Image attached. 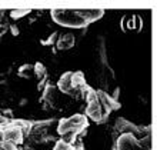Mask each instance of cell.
Masks as SVG:
<instances>
[{"instance_id": "cell-1", "label": "cell", "mask_w": 157, "mask_h": 150, "mask_svg": "<svg viewBox=\"0 0 157 150\" xmlns=\"http://www.w3.org/2000/svg\"><path fill=\"white\" fill-rule=\"evenodd\" d=\"M84 127H87V119L84 114H75L67 119H62L57 123V133L63 134L67 132H76L80 133Z\"/></svg>"}, {"instance_id": "cell-2", "label": "cell", "mask_w": 157, "mask_h": 150, "mask_svg": "<svg viewBox=\"0 0 157 150\" xmlns=\"http://www.w3.org/2000/svg\"><path fill=\"white\" fill-rule=\"evenodd\" d=\"M53 19L60 25L73 26V27H80V26L87 25L84 19L80 14L73 10H53Z\"/></svg>"}, {"instance_id": "cell-3", "label": "cell", "mask_w": 157, "mask_h": 150, "mask_svg": "<svg viewBox=\"0 0 157 150\" xmlns=\"http://www.w3.org/2000/svg\"><path fill=\"white\" fill-rule=\"evenodd\" d=\"M117 150H140L139 139L133 133H121L116 142Z\"/></svg>"}, {"instance_id": "cell-4", "label": "cell", "mask_w": 157, "mask_h": 150, "mask_svg": "<svg viewBox=\"0 0 157 150\" xmlns=\"http://www.w3.org/2000/svg\"><path fill=\"white\" fill-rule=\"evenodd\" d=\"M2 129H3L4 140L13 142L14 144L23 143V134H25V132L21 130V127L17 125V123H14V125H7L6 127L3 126Z\"/></svg>"}, {"instance_id": "cell-5", "label": "cell", "mask_w": 157, "mask_h": 150, "mask_svg": "<svg viewBox=\"0 0 157 150\" xmlns=\"http://www.w3.org/2000/svg\"><path fill=\"white\" fill-rule=\"evenodd\" d=\"M86 116L93 121H101L104 119V112L101 106H100L99 100H91V102H87V107H86Z\"/></svg>"}, {"instance_id": "cell-6", "label": "cell", "mask_w": 157, "mask_h": 150, "mask_svg": "<svg viewBox=\"0 0 157 150\" xmlns=\"http://www.w3.org/2000/svg\"><path fill=\"white\" fill-rule=\"evenodd\" d=\"M71 77H73V73L71 71H67V73H64V75L59 79L57 82V89L60 90L62 93H71L73 90H75V87H73V82H71Z\"/></svg>"}, {"instance_id": "cell-7", "label": "cell", "mask_w": 157, "mask_h": 150, "mask_svg": "<svg viewBox=\"0 0 157 150\" xmlns=\"http://www.w3.org/2000/svg\"><path fill=\"white\" fill-rule=\"evenodd\" d=\"M73 46H75V36H73V34L66 33V34H62V36L57 39V47L60 50L71 49Z\"/></svg>"}, {"instance_id": "cell-8", "label": "cell", "mask_w": 157, "mask_h": 150, "mask_svg": "<svg viewBox=\"0 0 157 150\" xmlns=\"http://www.w3.org/2000/svg\"><path fill=\"white\" fill-rule=\"evenodd\" d=\"M77 13L84 19L86 23L93 21V20H96V19H99V17L103 16V10H100V9H97V10H94V9H93V10H77Z\"/></svg>"}, {"instance_id": "cell-9", "label": "cell", "mask_w": 157, "mask_h": 150, "mask_svg": "<svg viewBox=\"0 0 157 150\" xmlns=\"http://www.w3.org/2000/svg\"><path fill=\"white\" fill-rule=\"evenodd\" d=\"M71 82H73V87H75V90H76V89L86 87V80H84V76H83V73H80V71L73 73Z\"/></svg>"}, {"instance_id": "cell-10", "label": "cell", "mask_w": 157, "mask_h": 150, "mask_svg": "<svg viewBox=\"0 0 157 150\" xmlns=\"http://www.w3.org/2000/svg\"><path fill=\"white\" fill-rule=\"evenodd\" d=\"M33 75H36L40 82H44L46 76H47V71H46V67L41 64V63H36L33 66Z\"/></svg>"}, {"instance_id": "cell-11", "label": "cell", "mask_w": 157, "mask_h": 150, "mask_svg": "<svg viewBox=\"0 0 157 150\" xmlns=\"http://www.w3.org/2000/svg\"><path fill=\"white\" fill-rule=\"evenodd\" d=\"M77 134L78 133H76V132H67V133H63V134H60V136H62L63 142H66V143H69V144H71V143L77 139Z\"/></svg>"}, {"instance_id": "cell-12", "label": "cell", "mask_w": 157, "mask_h": 150, "mask_svg": "<svg viewBox=\"0 0 157 150\" xmlns=\"http://www.w3.org/2000/svg\"><path fill=\"white\" fill-rule=\"evenodd\" d=\"M32 75H33V66H30V64L21 66L19 70V76H21V77H30Z\"/></svg>"}, {"instance_id": "cell-13", "label": "cell", "mask_w": 157, "mask_h": 150, "mask_svg": "<svg viewBox=\"0 0 157 150\" xmlns=\"http://www.w3.org/2000/svg\"><path fill=\"white\" fill-rule=\"evenodd\" d=\"M53 150H75V149H73V146L69 144V143L63 142V140H59V142L54 144Z\"/></svg>"}, {"instance_id": "cell-14", "label": "cell", "mask_w": 157, "mask_h": 150, "mask_svg": "<svg viewBox=\"0 0 157 150\" xmlns=\"http://www.w3.org/2000/svg\"><path fill=\"white\" fill-rule=\"evenodd\" d=\"M26 13H27V10H13V12H12V17H14V19H17V17L25 16Z\"/></svg>"}, {"instance_id": "cell-15", "label": "cell", "mask_w": 157, "mask_h": 150, "mask_svg": "<svg viewBox=\"0 0 157 150\" xmlns=\"http://www.w3.org/2000/svg\"><path fill=\"white\" fill-rule=\"evenodd\" d=\"M4 139V136H3V129L0 127V140H3Z\"/></svg>"}, {"instance_id": "cell-16", "label": "cell", "mask_w": 157, "mask_h": 150, "mask_svg": "<svg viewBox=\"0 0 157 150\" xmlns=\"http://www.w3.org/2000/svg\"><path fill=\"white\" fill-rule=\"evenodd\" d=\"M114 150H117V149H114Z\"/></svg>"}]
</instances>
